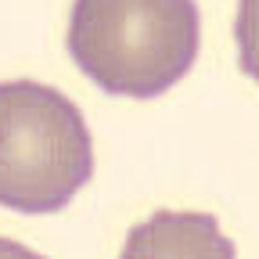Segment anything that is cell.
<instances>
[{
    "mask_svg": "<svg viewBox=\"0 0 259 259\" xmlns=\"http://www.w3.org/2000/svg\"><path fill=\"white\" fill-rule=\"evenodd\" d=\"M0 259H44V255L18 245V241H11V238H0Z\"/></svg>",
    "mask_w": 259,
    "mask_h": 259,
    "instance_id": "cell-4",
    "label": "cell"
},
{
    "mask_svg": "<svg viewBox=\"0 0 259 259\" xmlns=\"http://www.w3.org/2000/svg\"><path fill=\"white\" fill-rule=\"evenodd\" d=\"M119 259H238L209 212H155L126 234Z\"/></svg>",
    "mask_w": 259,
    "mask_h": 259,
    "instance_id": "cell-3",
    "label": "cell"
},
{
    "mask_svg": "<svg viewBox=\"0 0 259 259\" xmlns=\"http://www.w3.org/2000/svg\"><path fill=\"white\" fill-rule=\"evenodd\" d=\"M90 177L94 137L76 101L36 79L0 83V205L51 216Z\"/></svg>",
    "mask_w": 259,
    "mask_h": 259,
    "instance_id": "cell-2",
    "label": "cell"
},
{
    "mask_svg": "<svg viewBox=\"0 0 259 259\" xmlns=\"http://www.w3.org/2000/svg\"><path fill=\"white\" fill-rule=\"evenodd\" d=\"M202 47L194 0H76L69 54L112 97L151 101L177 87Z\"/></svg>",
    "mask_w": 259,
    "mask_h": 259,
    "instance_id": "cell-1",
    "label": "cell"
}]
</instances>
